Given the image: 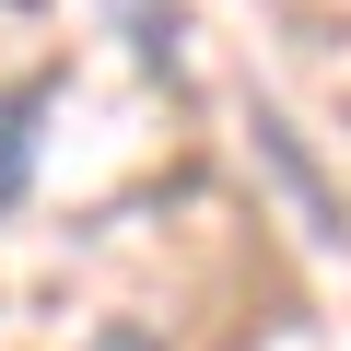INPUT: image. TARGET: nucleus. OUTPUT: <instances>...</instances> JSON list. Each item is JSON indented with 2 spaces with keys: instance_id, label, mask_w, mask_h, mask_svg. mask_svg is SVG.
I'll return each mask as SVG.
<instances>
[{
  "instance_id": "obj_1",
  "label": "nucleus",
  "mask_w": 351,
  "mask_h": 351,
  "mask_svg": "<svg viewBox=\"0 0 351 351\" xmlns=\"http://www.w3.org/2000/svg\"><path fill=\"white\" fill-rule=\"evenodd\" d=\"M36 117H47V82H12V94H0V211L36 188Z\"/></svg>"
},
{
  "instance_id": "obj_2",
  "label": "nucleus",
  "mask_w": 351,
  "mask_h": 351,
  "mask_svg": "<svg viewBox=\"0 0 351 351\" xmlns=\"http://www.w3.org/2000/svg\"><path fill=\"white\" fill-rule=\"evenodd\" d=\"M94 351H164V339H152V328H106Z\"/></svg>"
}]
</instances>
